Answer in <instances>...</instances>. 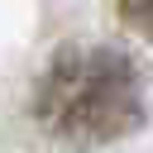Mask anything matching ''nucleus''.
<instances>
[{"instance_id":"1","label":"nucleus","mask_w":153,"mask_h":153,"mask_svg":"<svg viewBox=\"0 0 153 153\" xmlns=\"http://www.w3.org/2000/svg\"><path fill=\"white\" fill-rule=\"evenodd\" d=\"M33 115L53 139L110 143L143 124V81L120 48L67 43L33 86Z\"/></svg>"},{"instance_id":"2","label":"nucleus","mask_w":153,"mask_h":153,"mask_svg":"<svg viewBox=\"0 0 153 153\" xmlns=\"http://www.w3.org/2000/svg\"><path fill=\"white\" fill-rule=\"evenodd\" d=\"M115 5H120V19H124L139 38L153 43V0H115Z\"/></svg>"}]
</instances>
